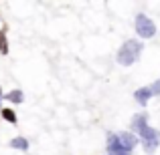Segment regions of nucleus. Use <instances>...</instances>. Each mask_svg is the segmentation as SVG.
Masks as SVG:
<instances>
[{
	"mask_svg": "<svg viewBox=\"0 0 160 155\" xmlns=\"http://www.w3.org/2000/svg\"><path fill=\"white\" fill-rule=\"evenodd\" d=\"M8 99H10V101H20L22 97H20V93H18V91H14V93H10V95H8Z\"/></svg>",
	"mask_w": 160,
	"mask_h": 155,
	"instance_id": "2",
	"label": "nucleus"
},
{
	"mask_svg": "<svg viewBox=\"0 0 160 155\" xmlns=\"http://www.w3.org/2000/svg\"><path fill=\"white\" fill-rule=\"evenodd\" d=\"M2 115H4V119H6V121H14V119H16V117H14V113H12L10 109H4V111H2Z\"/></svg>",
	"mask_w": 160,
	"mask_h": 155,
	"instance_id": "1",
	"label": "nucleus"
},
{
	"mask_svg": "<svg viewBox=\"0 0 160 155\" xmlns=\"http://www.w3.org/2000/svg\"><path fill=\"white\" fill-rule=\"evenodd\" d=\"M12 145H14V147H27V143H24L22 139H14V141H12Z\"/></svg>",
	"mask_w": 160,
	"mask_h": 155,
	"instance_id": "3",
	"label": "nucleus"
}]
</instances>
